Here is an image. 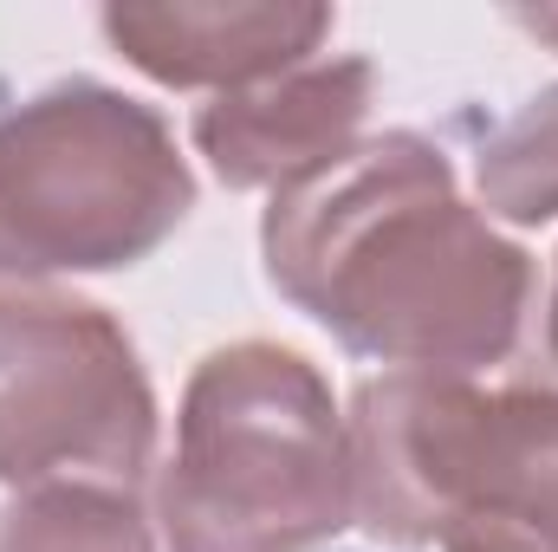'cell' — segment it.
Wrapping results in <instances>:
<instances>
[{
  "mask_svg": "<svg viewBox=\"0 0 558 552\" xmlns=\"http://www.w3.org/2000/svg\"><path fill=\"white\" fill-rule=\"evenodd\" d=\"M189 202L156 118L111 92H52L0 124V267H111Z\"/></svg>",
  "mask_w": 558,
  "mask_h": 552,
  "instance_id": "3957f363",
  "label": "cell"
},
{
  "mask_svg": "<svg viewBox=\"0 0 558 552\" xmlns=\"http://www.w3.org/2000/svg\"><path fill=\"white\" fill-rule=\"evenodd\" d=\"M526 26H533V33H553V39H558V13H533Z\"/></svg>",
  "mask_w": 558,
  "mask_h": 552,
  "instance_id": "30bf717a",
  "label": "cell"
},
{
  "mask_svg": "<svg viewBox=\"0 0 558 552\" xmlns=\"http://www.w3.org/2000/svg\"><path fill=\"white\" fill-rule=\"evenodd\" d=\"M481 176H487L494 202H507V215H526V221L558 215V92L494 143Z\"/></svg>",
  "mask_w": 558,
  "mask_h": 552,
  "instance_id": "9c48e42d",
  "label": "cell"
},
{
  "mask_svg": "<svg viewBox=\"0 0 558 552\" xmlns=\"http://www.w3.org/2000/svg\"><path fill=\"white\" fill-rule=\"evenodd\" d=\"M0 552H143V533L137 514L118 507L111 494L65 488V494L33 501L26 514H13Z\"/></svg>",
  "mask_w": 558,
  "mask_h": 552,
  "instance_id": "ba28073f",
  "label": "cell"
},
{
  "mask_svg": "<svg viewBox=\"0 0 558 552\" xmlns=\"http://www.w3.org/2000/svg\"><path fill=\"white\" fill-rule=\"evenodd\" d=\"M143 448L149 397L111 325L85 305L0 299V475H137Z\"/></svg>",
  "mask_w": 558,
  "mask_h": 552,
  "instance_id": "5b68a950",
  "label": "cell"
},
{
  "mask_svg": "<svg viewBox=\"0 0 558 552\" xmlns=\"http://www.w3.org/2000/svg\"><path fill=\"white\" fill-rule=\"evenodd\" d=\"M325 13H228V7H131L111 13V39L156 79H254L312 52Z\"/></svg>",
  "mask_w": 558,
  "mask_h": 552,
  "instance_id": "52a82bcc",
  "label": "cell"
},
{
  "mask_svg": "<svg viewBox=\"0 0 558 552\" xmlns=\"http://www.w3.org/2000/svg\"><path fill=\"white\" fill-rule=\"evenodd\" d=\"M422 429L448 448H422L364 404V501L384 533L454 552H558V404H468L435 384H397Z\"/></svg>",
  "mask_w": 558,
  "mask_h": 552,
  "instance_id": "277c9868",
  "label": "cell"
},
{
  "mask_svg": "<svg viewBox=\"0 0 558 552\" xmlns=\"http://www.w3.org/2000/svg\"><path fill=\"white\" fill-rule=\"evenodd\" d=\"M344 488L331 404L299 358L234 351L202 371L162 488L182 552H292L344 520Z\"/></svg>",
  "mask_w": 558,
  "mask_h": 552,
  "instance_id": "7a4b0ae2",
  "label": "cell"
},
{
  "mask_svg": "<svg viewBox=\"0 0 558 552\" xmlns=\"http://www.w3.org/2000/svg\"><path fill=\"white\" fill-rule=\"evenodd\" d=\"M274 274L364 351L494 358L520 319V254L494 248L410 137L331 156L274 208Z\"/></svg>",
  "mask_w": 558,
  "mask_h": 552,
  "instance_id": "6da1fadb",
  "label": "cell"
},
{
  "mask_svg": "<svg viewBox=\"0 0 558 552\" xmlns=\"http://www.w3.org/2000/svg\"><path fill=\"white\" fill-rule=\"evenodd\" d=\"M364 111V65H331L305 72L292 85H274L260 98H221L202 118V149L215 156L221 176L260 182L279 169L318 163Z\"/></svg>",
  "mask_w": 558,
  "mask_h": 552,
  "instance_id": "8992f818",
  "label": "cell"
}]
</instances>
